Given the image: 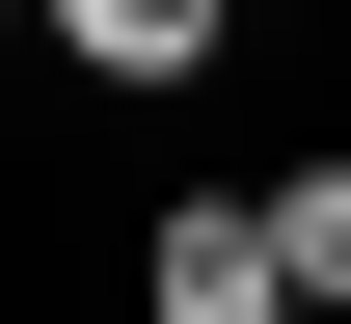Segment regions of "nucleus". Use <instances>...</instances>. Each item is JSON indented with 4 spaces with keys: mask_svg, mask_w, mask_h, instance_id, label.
Here are the masks:
<instances>
[{
    "mask_svg": "<svg viewBox=\"0 0 351 324\" xmlns=\"http://www.w3.org/2000/svg\"><path fill=\"white\" fill-rule=\"evenodd\" d=\"M270 271H298V324H351V162H270Z\"/></svg>",
    "mask_w": 351,
    "mask_h": 324,
    "instance_id": "obj_3",
    "label": "nucleus"
},
{
    "mask_svg": "<svg viewBox=\"0 0 351 324\" xmlns=\"http://www.w3.org/2000/svg\"><path fill=\"white\" fill-rule=\"evenodd\" d=\"M135 324H298L270 189H162V216H135Z\"/></svg>",
    "mask_w": 351,
    "mask_h": 324,
    "instance_id": "obj_1",
    "label": "nucleus"
},
{
    "mask_svg": "<svg viewBox=\"0 0 351 324\" xmlns=\"http://www.w3.org/2000/svg\"><path fill=\"white\" fill-rule=\"evenodd\" d=\"M54 54H82V82H217L243 54V0H27Z\"/></svg>",
    "mask_w": 351,
    "mask_h": 324,
    "instance_id": "obj_2",
    "label": "nucleus"
}]
</instances>
